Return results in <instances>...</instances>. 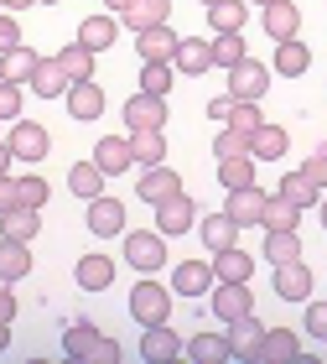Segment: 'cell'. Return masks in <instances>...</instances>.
<instances>
[{"instance_id":"f35d334b","label":"cell","mask_w":327,"mask_h":364,"mask_svg":"<svg viewBox=\"0 0 327 364\" xmlns=\"http://www.w3.org/2000/svg\"><path fill=\"white\" fill-rule=\"evenodd\" d=\"M94 58H99V53H89V47L84 42H68V47H62V53H57V63H62V73H68L73 78V84H78V78H94Z\"/></svg>"},{"instance_id":"e0dca14e","label":"cell","mask_w":327,"mask_h":364,"mask_svg":"<svg viewBox=\"0 0 327 364\" xmlns=\"http://www.w3.org/2000/svg\"><path fill=\"white\" fill-rule=\"evenodd\" d=\"M260 26H265L275 42H291L301 31V11L291 6V0H270V6H260Z\"/></svg>"},{"instance_id":"f907efd6","label":"cell","mask_w":327,"mask_h":364,"mask_svg":"<svg viewBox=\"0 0 327 364\" xmlns=\"http://www.w3.org/2000/svg\"><path fill=\"white\" fill-rule=\"evenodd\" d=\"M301 172H306V177H312V182H317V188L327 193V146H317V151H312V156H306V167H301Z\"/></svg>"},{"instance_id":"f6af8a7d","label":"cell","mask_w":327,"mask_h":364,"mask_svg":"<svg viewBox=\"0 0 327 364\" xmlns=\"http://www.w3.org/2000/svg\"><path fill=\"white\" fill-rule=\"evenodd\" d=\"M16 203L21 208H47V177H16Z\"/></svg>"},{"instance_id":"5b68a950","label":"cell","mask_w":327,"mask_h":364,"mask_svg":"<svg viewBox=\"0 0 327 364\" xmlns=\"http://www.w3.org/2000/svg\"><path fill=\"white\" fill-rule=\"evenodd\" d=\"M192 224H198V208H192L187 193H172V198H161V203H156V229H161L167 240L187 235Z\"/></svg>"},{"instance_id":"7c38bea8","label":"cell","mask_w":327,"mask_h":364,"mask_svg":"<svg viewBox=\"0 0 327 364\" xmlns=\"http://www.w3.org/2000/svg\"><path fill=\"white\" fill-rule=\"evenodd\" d=\"M177 31H172V21H161V26H145V31H135V53H140V63H172V53H177Z\"/></svg>"},{"instance_id":"9c48e42d","label":"cell","mask_w":327,"mask_h":364,"mask_svg":"<svg viewBox=\"0 0 327 364\" xmlns=\"http://www.w3.org/2000/svg\"><path fill=\"white\" fill-rule=\"evenodd\" d=\"M228 94H234V99H265L270 94V68L255 63V58L234 63V68H228Z\"/></svg>"},{"instance_id":"74e56055","label":"cell","mask_w":327,"mask_h":364,"mask_svg":"<svg viewBox=\"0 0 327 364\" xmlns=\"http://www.w3.org/2000/svg\"><path fill=\"white\" fill-rule=\"evenodd\" d=\"M275 193H281V198H291L296 208H317V198H322V188H317V182L306 177V172H286Z\"/></svg>"},{"instance_id":"cb8c5ba5","label":"cell","mask_w":327,"mask_h":364,"mask_svg":"<svg viewBox=\"0 0 327 364\" xmlns=\"http://www.w3.org/2000/svg\"><path fill=\"white\" fill-rule=\"evenodd\" d=\"M260 229L265 235H286V229H301V208L291 203V198H265V213H260Z\"/></svg>"},{"instance_id":"8fae6325","label":"cell","mask_w":327,"mask_h":364,"mask_svg":"<svg viewBox=\"0 0 327 364\" xmlns=\"http://www.w3.org/2000/svg\"><path fill=\"white\" fill-rule=\"evenodd\" d=\"M265 198H270V193H260V182H250V188H234V193L223 198V213H228L239 229H250V224H260V213H265Z\"/></svg>"},{"instance_id":"816d5d0a","label":"cell","mask_w":327,"mask_h":364,"mask_svg":"<svg viewBox=\"0 0 327 364\" xmlns=\"http://www.w3.org/2000/svg\"><path fill=\"white\" fill-rule=\"evenodd\" d=\"M120 354H125V349H120V338H99V343H94V354H89V359H94V364H114Z\"/></svg>"},{"instance_id":"d6986e66","label":"cell","mask_w":327,"mask_h":364,"mask_svg":"<svg viewBox=\"0 0 327 364\" xmlns=\"http://www.w3.org/2000/svg\"><path fill=\"white\" fill-rule=\"evenodd\" d=\"M68 84H73V78L62 73L57 58H37V68H31V78H26V89L42 94V99H62V94H68Z\"/></svg>"},{"instance_id":"11a10c76","label":"cell","mask_w":327,"mask_h":364,"mask_svg":"<svg viewBox=\"0 0 327 364\" xmlns=\"http://www.w3.org/2000/svg\"><path fill=\"white\" fill-rule=\"evenodd\" d=\"M6 208H16V177L0 172V213H6Z\"/></svg>"},{"instance_id":"52a82bcc","label":"cell","mask_w":327,"mask_h":364,"mask_svg":"<svg viewBox=\"0 0 327 364\" xmlns=\"http://www.w3.org/2000/svg\"><path fill=\"white\" fill-rule=\"evenodd\" d=\"M214 318H223V323H234V318H244V312H255V296H250V281H214Z\"/></svg>"},{"instance_id":"bcb514c9","label":"cell","mask_w":327,"mask_h":364,"mask_svg":"<svg viewBox=\"0 0 327 364\" xmlns=\"http://www.w3.org/2000/svg\"><path fill=\"white\" fill-rule=\"evenodd\" d=\"M244 151H250V136H244V130H234V125H223L218 141H214V156H244Z\"/></svg>"},{"instance_id":"44dd1931","label":"cell","mask_w":327,"mask_h":364,"mask_svg":"<svg viewBox=\"0 0 327 364\" xmlns=\"http://www.w3.org/2000/svg\"><path fill=\"white\" fill-rule=\"evenodd\" d=\"M182 359L218 364V359H234V349H228V333H192V338H182Z\"/></svg>"},{"instance_id":"ba28073f","label":"cell","mask_w":327,"mask_h":364,"mask_svg":"<svg viewBox=\"0 0 327 364\" xmlns=\"http://www.w3.org/2000/svg\"><path fill=\"white\" fill-rule=\"evenodd\" d=\"M214 260H177L172 271V296H208L214 291Z\"/></svg>"},{"instance_id":"6125c7cd","label":"cell","mask_w":327,"mask_h":364,"mask_svg":"<svg viewBox=\"0 0 327 364\" xmlns=\"http://www.w3.org/2000/svg\"><path fill=\"white\" fill-rule=\"evenodd\" d=\"M244 6H270V0H244Z\"/></svg>"},{"instance_id":"680465c9","label":"cell","mask_w":327,"mask_h":364,"mask_svg":"<svg viewBox=\"0 0 327 364\" xmlns=\"http://www.w3.org/2000/svg\"><path fill=\"white\" fill-rule=\"evenodd\" d=\"M11 349V323H0V354Z\"/></svg>"},{"instance_id":"4dcf8cb0","label":"cell","mask_w":327,"mask_h":364,"mask_svg":"<svg viewBox=\"0 0 327 364\" xmlns=\"http://www.w3.org/2000/svg\"><path fill=\"white\" fill-rule=\"evenodd\" d=\"M214 276H218V281H250V276H255V255L239 250V245H228V250L214 255Z\"/></svg>"},{"instance_id":"836d02e7","label":"cell","mask_w":327,"mask_h":364,"mask_svg":"<svg viewBox=\"0 0 327 364\" xmlns=\"http://www.w3.org/2000/svg\"><path fill=\"white\" fill-rule=\"evenodd\" d=\"M244 21H250V6H244V0H214V6H208L214 37H218V31H244Z\"/></svg>"},{"instance_id":"f546056e","label":"cell","mask_w":327,"mask_h":364,"mask_svg":"<svg viewBox=\"0 0 327 364\" xmlns=\"http://www.w3.org/2000/svg\"><path fill=\"white\" fill-rule=\"evenodd\" d=\"M275 73H286V78H301L306 68H312V53H306V42L301 37H291V42H275V63H270Z\"/></svg>"},{"instance_id":"ab89813d","label":"cell","mask_w":327,"mask_h":364,"mask_svg":"<svg viewBox=\"0 0 327 364\" xmlns=\"http://www.w3.org/2000/svg\"><path fill=\"white\" fill-rule=\"evenodd\" d=\"M37 58H42V53H31L26 42H21V47H11V53L0 58V78H11V84H26L31 68H37Z\"/></svg>"},{"instance_id":"e575fe53","label":"cell","mask_w":327,"mask_h":364,"mask_svg":"<svg viewBox=\"0 0 327 364\" xmlns=\"http://www.w3.org/2000/svg\"><path fill=\"white\" fill-rule=\"evenodd\" d=\"M255 182V156L244 151V156H218V188L223 193H234V188H250Z\"/></svg>"},{"instance_id":"60d3db41","label":"cell","mask_w":327,"mask_h":364,"mask_svg":"<svg viewBox=\"0 0 327 364\" xmlns=\"http://www.w3.org/2000/svg\"><path fill=\"white\" fill-rule=\"evenodd\" d=\"M265 260H270V266L301 260V229H286V235H265Z\"/></svg>"},{"instance_id":"7bdbcfd3","label":"cell","mask_w":327,"mask_h":364,"mask_svg":"<svg viewBox=\"0 0 327 364\" xmlns=\"http://www.w3.org/2000/svg\"><path fill=\"white\" fill-rule=\"evenodd\" d=\"M250 58V47H244L239 31H218L214 37V68H234V63Z\"/></svg>"},{"instance_id":"277c9868","label":"cell","mask_w":327,"mask_h":364,"mask_svg":"<svg viewBox=\"0 0 327 364\" xmlns=\"http://www.w3.org/2000/svg\"><path fill=\"white\" fill-rule=\"evenodd\" d=\"M6 146H11V156H16V161H42L47 151H52V136H47L37 120H16V125H11V136H6Z\"/></svg>"},{"instance_id":"d590c367","label":"cell","mask_w":327,"mask_h":364,"mask_svg":"<svg viewBox=\"0 0 327 364\" xmlns=\"http://www.w3.org/2000/svg\"><path fill=\"white\" fill-rule=\"evenodd\" d=\"M37 229H42V208H21L16 203V208L0 213V235H11V240H31Z\"/></svg>"},{"instance_id":"f5cc1de1","label":"cell","mask_w":327,"mask_h":364,"mask_svg":"<svg viewBox=\"0 0 327 364\" xmlns=\"http://www.w3.org/2000/svg\"><path fill=\"white\" fill-rule=\"evenodd\" d=\"M228 114H234V94H218V99H208V120L228 125Z\"/></svg>"},{"instance_id":"be15d7a7","label":"cell","mask_w":327,"mask_h":364,"mask_svg":"<svg viewBox=\"0 0 327 364\" xmlns=\"http://www.w3.org/2000/svg\"><path fill=\"white\" fill-rule=\"evenodd\" d=\"M37 6H57V0H37Z\"/></svg>"},{"instance_id":"603a6c76","label":"cell","mask_w":327,"mask_h":364,"mask_svg":"<svg viewBox=\"0 0 327 364\" xmlns=\"http://www.w3.org/2000/svg\"><path fill=\"white\" fill-rule=\"evenodd\" d=\"M120 21H125L130 31L161 26V21H172V0H130V6L120 11Z\"/></svg>"},{"instance_id":"6da1fadb","label":"cell","mask_w":327,"mask_h":364,"mask_svg":"<svg viewBox=\"0 0 327 364\" xmlns=\"http://www.w3.org/2000/svg\"><path fill=\"white\" fill-rule=\"evenodd\" d=\"M125 266H135L140 276H156L167 266V235L161 229H125Z\"/></svg>"},{"instance_id":"ee69618b","label":"cell","mask_w":327,"mask_h":364,"mask_svg":"<svg viewBox=\"0 0 327 364\" xmlns=\"http://www.w3.org/2000/svg\"><path fill=\"white\" fill-rule=\"evenodd\" d=\"M228 125L244 130V136H255V130L265 125V114H260V99H234V114H228Z\"/></svg>"},{"instance_id":"7402d4cb","label":"cell","mask_w":327,"mask_h":364,"mask_svg":"<svg viewBox=\"0 0 327 364\" xmlns=\"http://www.w3.org/2000/svg\"><path fill=\"white\" fill-rule=\"evenodd\" d=\"M94 161H99L104 177H120L125 167H135V156H130V136H104L94 146Z\"/></svg>"},{"instance_id":"ffe728a7","label":"cell","mask_w":327,"mask_h":364,"mask_svg":"<svg viewBox=\"0 0 327 364\" xmlns=\"http://www.w3.org/2000/svg\"><path fill=\"white\" fill-rule=\"evenodd\" d=\"M114 37H120V26H114V11H99V16H84V21H78V42H84L89 53H109Z\"/></svg>"},{"instance_id":"3957f363","label":"cell","mask_w":327,"mask_h":364,"mask_svg":"<svg viewBox=\"0 0 327 364\" xmlns=\"http://www.w3.org/2000/svg\"><path fill=\"white\" fill-rule=\"evenodd\" d=\"M125 203L120 198H109V193H99V198H89V235H99V240H120L125 235Z\"/></svg>"},{"instance_id":"7a4b0ae2","label":"cell","mask_w":327,"mask_h":364,"mask_svg":"<svg viewBox=\"0 0 327 364\" xmlns=\"http://www.w3.org/2000/svg\"><path fill=\"white\" fill-rule=\"evenodd\" d=\"M130 318H135L140 328L151 323H172V287H161V281L140 276L135 291H130Z\"/></svg>"},{"instance_id":"9f6ffc18","label":"cell","mask_w":327,"mask_h":364,"mask_svg":"<svg viewBox=\"0 0 327 364\" xmlns=\"http://www.w3.org/2000/svg\"><path fill=\"white\" fill-rule=\"evenodd\" d=\"M26 6H37V0H0V11H26Z\"/></svg>"},{"instance_id":"681fc988","label":"cell","mask_w":327,"mask_h":364,"mask_svg":"<svg viewBox=\"0 0 327 364\" xmlns=\"http://www.w3.org/2000/svg\"><path fill=\"white\" fill-rule=\"evenodd\" d=\"M306 333L327 343V302H312V296H306Z\"/></svg>"},{"instance_id":"8d00e7d4","label":"cell","mask_w":327,"mask_h":364,"mask_svg":"<svg viewBox=\"0 0 327 364\" xmlns=\"http://www.w3.org/2000/svg\"><path fill=\"white\" fill-rule=\"evenodd\" d=\"M104 333H99V328H94L89 318L84 323H73V328H62V354H68V359H89L94 354V343H99Z\"/></svg>"},{"instance_id":"484cf974","label":"cell","mask_w":327,"mask_h":364,"mask_svg":"<svg viewBox=\"0 0 327 364\" xmlns=\"http://www.w3.org/2000/svg\"><path fill=\"white\" fill-rule=\"evenodd\" d=\"M68 193L78 198V203H89V198H99L104 193V172H99V161H73L68 167Z\"/></svg>"},{"instance_id":"8992f818","label":"cell","mask_w":327,"mask_h":364,"mask_svg":"<svg viewBox=\"0 0 327 364\" xmlns=\"http://www.w3.org/2000/svg\"><path fill=\"white\" fill-rule=\"evenodd\" d=\"M125 130H167V99L135 89L125 99Z\"/></svg>"},{"instance_id":"91938a15","label":"cell","mask_w":327,"mask_h":364,"mask_svg":"<svg viewBox=\"0 0 327 364\" xmlns=\"http://www.w3.org/2000/svg\"><path fill=\"white\" fill-rule=\"evenodd\" d=\"M317 219H322V229H327V193L317 198Z\"/></svg>"},{"instance_id":"b9f144b4","label":"cell","mask_w":327,"mask_h":364,"mask_svg":"<svg viewBox=\"0 0 327 364\" xmlns=\"http://www.w3.org/2000/svg\"><path fill=\"white\" fill-rule=\"evenodd\" d=\"M172 84H177V68H172V63H145V68H140V94L167 99Z\"/></svg>"},{"instance_id":"ac0fdd59","label":"cell","mask_w":327,"mask_h":364,"mask_svg":"<svg viewBox=\"0 0 327 364\" xmlns=\"http://www.w3.org/2000/svg\"><path fill=\"white\" fill-rule=\"evenodd\" d=\"M260 338H265V323H260L255 312H244V318L228 323V349H234V359H260Z\"/></svg>"},{"instance_id":"9a60e30c","label":"cell","mask_w":327,"mask_h":364,"mask_svg":"<svg viewBox=\"0 0 327 364\" xmlns=\"http://www.w3.org/2000/svg\"><path fill=\"white\" fill-rule=\"evenodd\" d=\"M135 193L145 198V203H161V198H172V193H182V172H172L167 161H156V167H145L140 172V182H135Z\"/></svg>"},{"instance_id":"c3c4849f","label":"cell","mask_w":327,"mask_h":364,"mask_svg":"<svg viewBox=\"0 0 327 364\" xmlns=\"http://www.w3.org/2000/svg\"><path fill=\"white\" fill-rule=\"evenodd\" d=\"M11 47H21V21H16V11H0V58Z\"/></svg>"},{"instance_id":"5bb4252c","label":"cell","mask_w":327,"mask_h":364,"mask_svg":"<svg viewBox=\"0 0 327 364\" xmlns=\"http://www.w3.org/2000/svg\"><path fill=\"white\" fill-rule=\"evenodd\" d=\"M62 105H68L73 120H99V114H104V89L94 84V78H78V84H68Z\"/></svg>"},{"instance_id":"f1b7e54d","label":"cell","mask_w":327,"mask_h":364,"mask_svg":"<svg viewBox=\"0 0 327 364\" xmlns=\"http://www.w3.org/2000/svg\"><path fill=\"white\" fill-rule=\"evenodd\" d=\"M286 146H291V136H286V125H260L255 136H250V156L255 161H281L286 156Z\"/></svg>"},{"instance_id":"6f0895ef","label":"cell","mask_w":327,"mask_h":364,"mask_svg":"<svg viewBox=\"0 0 327 364\" xmlns=\"http://www.w3.org/2000/svg\"><path fill=\"white\" fill-rule=\"evenodd\" d=\"M11 161H16V156H11V146L0 141V172H11Z\"/></svg>"},{"instance_id":"d4e9b609","label":"cell","mask_w":327,"mask_h":364,"mask_svg":"<svg viewBox=\"0 0 327 364\" xmlns=\"http://www.w3.org/2000/svg\"><path fill=\"white\" fill-rule=\"evenodd\" d=\"M130 136V156H135V167H156V161H167V130H125Z\"/></svg>"},{"instance_id":"4fadbf2b","label":"cell","mask_w":327,"mask_h":364,"mask_svg":"<svg viewBox=\"0 0 327 364\" xmlns=\"http://www.w3.org/2000/svg\"><path fill=\"white\" fill-rule=\"evenodd\" d=\"M312 271H306V260H286V266H275V296L281 302H306L312 296Z\"/></svg>"},{"instance_id":"2e32d148","label":"cell","mask_w":327,"mask_h":364,"mask_svg":"<svg viewBox=\"0 0 327 364\" xmlns=\"http://www.w3.org/2000/svg\"><path fill=\"white\" fill-rule=\"evenodd\" d=\"M140 359H151V364L182 359V338L172 333V323H151V328L140 333Z\"/></svg>"},{"instance_id":"83f0119b","label":"cell","mask_w":327,"mask_h":364,"mask_svg":"<svg viewBox=\"0 0 327 364\" xmlns=\"http://www.w3.org/2000/svg\"><path fill=\"white\" fill-rule=\"evenodd\" d=\"M31 276V240H0V281H21Z\"/></svg>"},{"instance_id":"1f68e13d","label":"cell","mask_w":327,"mask_h":364,"mask_svg":"<svg viewBox=\"0 0 327 364\" xmlns=\"http://www.w3.org/2000/svg\"><path fill=\"white\" fill-rule=\"evenodd\" d=\"M260 359H270V364L301 359V338L291 333V328H265V338H260Z\"/></svg>"},{"instance_id":"db71d44e","label":"cell","mask_w":327,"mask_h":364,"mask_svg":"<svg viewBox=\"0 0 327 364\" xmlns=\"http://www.w3.org/2000/svg\"><path fill=\"white\" fill-rule=\"evenodd\" d=\"M16 318V291H11V281H0V323H11Z\"/></svg>"},{"instance_id":"7dc6e473","label":"cell","mask_w":327,"mask_h":364,"mask_svg":"<svg viewBox=\"0 0 327 364\" xmlns=\"http://www.w3.org/2000/svg\"><path fill=\"white\" fill-rule=\"evenodd\" d=\"M16 114H21V84L0 78V120H16Z\"/></svg>"},{"instance_id":"e7e4bbea","label":"cell","mask_w":327,"mask_h":364,"mask_svg":"<svg viewBox=\"0 0 327 364\" xmlns=\"http://www.w3.org/2000/svg\"><path fill=\"white\" fill-rule=\"evenodd\" d=\"M203 6H214V0H203Z\"/></svg>"},{"instance_id":"30bf717a","label":"cell","mask_w":327,"mask_h":364,"mask_svg":"<svg viewBox=\"0 0 327 364\" xmlns=\"http://www.w3.org/2000/svg\"><path fill=\"white\" fill-rule=\"evenodd\" d=\"M172 68L187 73V78H203L208 68H214V42H208V37H182L177 53H172Z\"/></svg>"},{"instance_id":"d6a6232c","label":"cell","mask_w":327,"mask_h":364,"mask_svg":"<svg viewBox=\"0 0 327 364\" xmlns=\"http://www.w3.org/2000/svg\"><path fill=\"white\" fill-rule=\"evenodd\" d=\"M73 276H78V287H84V291H104L109 281H114V260L109 255H84L73 266Z\"/></svg>"},{"instance_id":"94428289","label":"cell","mask_w":327,"mask_h":364,"mask_svg":"<svg viewBox=\"0 0 327 364\" xmlns=\"http://www.w3.org/2000/svg\"><path fill=\"white\" fill-rule=\"evenodd\" d=\"M125 6H130V0H104V11H114V16H120Z\"/></svg>"},{"instance_id":"4316f807","label":"cell","mask_w":327,"mask_h":364,"mask_svg":"<svg viewBox=\"0 0 327 364\" xmlns=\"http://www.w3.org/2000/svg\"><path fill=\"white\" fill-rule=\"evenodd\" d=\"M198 240L208 245V255L228 250V245H239V224L228 219V213H208V219L198 224Z\"/></svg>"}]
</instances>
